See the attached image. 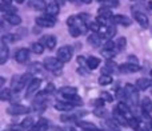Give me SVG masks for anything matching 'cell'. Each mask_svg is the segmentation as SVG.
<instances>
[{
    "label": "cell",
    "mask_w": 152,
    "mask_h": 131,
    "mask_svg": "<svg viewBox=\"0 0 152 131\" xmlns=\"http://www.w3.org/2000/svg\"><path fill=\"white\" fill-rule=\"evenodd\" d=\"M148 7H150V8H151V10H152V0H151V1H150V3H148Z\"/></svg>",
    "instance_id": "obj_52"
},
{
    "label": "cell",
    "mask_w": 152,
    "mask_h": 131,
    "mask_svg": "<svg viewBox=\"0 0 152 131\" xmlns=\"http://www.w3.org/2000/svg\"><path fill=\"white\" fill-rule=\"evenodd\" d=\"M63 62H60L58 58H47L44 60V63H43V66H44L45 70L51 71V72H58V71H60L61 68H63Z\"/></svg>",
    "instance_id": "obj_2"
},
{
    "label": "cell",
    "mask_w": 152,
    "mask_h": 131,
    "mask_svg": "<svg viewBox=\"0 0 152 131\" xmlns=\"http://www.w3.org/2000/svg\"><path fill=\"white\" fill-rule=\"evenodd\" d=\"M3 42L5 43H15L16 40H18V35H13V34H8L5 35V36H3Z\"/></svg>",
    "instance_id": "obj_36"
},
{
    "label": "cell",
    "mask_w": 152,
    "mask_h": 131,
    "mask_svg": "<svg viewBox=\"0 0 152 131\" xmlns=\"http://www.w3.org/2000/svg\"><path fill=\"white\" fill-rule=\"evenodd\" d=\"M4 20H7L10 24L12 26H19L21 23V18L18 16L16 13H5L4 15Z\"/></svg>",
    "instance_id": "obj_16"
},
{
    "label": "cell",
    "mask_w": 152,
    "mask_h": 131,
    "mask_svg": "<svg viewBox=\"0 0 152 131\" xmlns=\"http://www.w3.org/2000/svg\"><path fill=\"white\" fill-rule=\"evenodd\" d=\"M111 83H112V76L111 75H102L99 78V84H102V86H108Z\"/></svg>",
    "instance_id": "obj_33"
},
{
    "label": "cell",
    "mask_w": 152,
    "mask_h": 131,
    "mask_svg": "<svg viewBox=\"0 0 152 131\" xmlns=\"http://www.w3.org/2000/svg\"><path fill=\"white\" fill-rule=\"evenodd\" d=\"M15 59H16V62L20 64L27 63L29 59V50H27V48H19L15 54Z\"/></svg>",
    "instance_id": "obj_8"
},
{
    "label": "cell",
    "mask_w": 152,
    "mask_h": 131,
    "mask_svg": "<svg viewBox=\"0 0 152 131\" xmlns=\"http://www.w3.org/2000/svg\"><path fill=\"white\" fill-rule=\"evenodd\" d=\"M12 98V90L11 88H3L0 92V99L1 100H11Z\"/></svg>",
    "instance_id": "obj_30"
},
{
    "label": "cell",
    "mask_w": 152,
    "mask_h": 131,
    "mask_svg": "<svg viewBox=\"0 0 152 131\" xmlns=\"http://www.w3.org/2000/svg\"><path fill=\"white\" fill-rule=\"evenodd\" d=\"M68 1H71V3H75V1H76V0H68Z\"/></svg>",
    "instance_id": "obj_55"
},
{
    "label": "cell",
    "mask_w": 152,
    "mask_h": 131,
    "mask_svg": "<svg viewBox=\"0 0 152 131\" xmlns=\"http://www.w3.org/2000/svg\"><path fill=\"white\" fill-rule=\"evenodd\" d=\"M40 84H42V80L40 79H34V80L31 82V83L28 84V88H27V94H26V98L27 99H31L32 96H34L35 94H36V91L39 90Z\"/></svg>",
    "instance_id": "obj_7"
},
{
    "label": "cell",
    "mask_w": 152,
    "mask_h": 131,
    "mask_svg": "<svg viewBox=\"0 0 152 131\" xmlns=\"http://www.w3.org/2000/svg\"><path fill=\"white\" fill-rule=\"evenodd\" d=\"M1 3H4V4H11V0H1Z\"/></svg>",
    "instance_id": "obj_49"
},
{
    "label": "cell",
    "mask_w": 152,
    "mask_h": 131,
    "mask_svg": "<svg viewBox=\"0 0 152 131\" xmlns=\"http://www.w3.org/2000/svg\"><path fill=\"white\" fill-rule=\"evenodd\" d=\"M36 24L43 27V28H50V27H53L56 24V19L53 16L44 15L40 16V18H36Z\"/></svg>",
    "instance_id": "obj_4"
},
{
    "label": "cell",
    "mask_w": 152,
    "mask_h": 131,
    "mask_svg": "<svg viewBox=\"0 0 152 131\" xmlns=\"http://www.w3.org/2000/svg\"><path fill=\"white\" fill-rule=\"evenodd\" d=\"M32 124H34V119H32L31 116L26 118L23 122H21V126H23V129H29V127H32Z\"/></svg>",
    "instance_id": "obj_40"
},
{
    "label": "cell",
    "mask_w": 152,
    "mask_h": 131,
    "mask_svg": "<svg viewBox=\"0 0 152 131\" xmlns=\"http://www.w3.org/2000/svg\"><path fill=\"white\" fill-rule=\"evenodd\" d=\"M116 54L115 50H102V55L104 56V58H107V60H110L111 58H113Z\"/></svg>",
    "instance_id": "obj_37"
},
{
    "label": "cell",
    "mask_w": 152,
    "mask_h": 131,
    "mask_svg": "<svg viewBox=\"0 0 152 131\" xmlns=\"http://www.w3.org/2000/svg\"><path fill=\"white\" fill-rule=\"evenodd\" d=\"M51 131H64V130L60 129V127H52V129H51Z\"/></svg>",
    "instance_id": "obj_47"
},
{
    "label": "cell",
    "mask_w": 152,
    "mask_h": 131,
    "mask_svg": "<svg viewBox=\"0 0 152 131\" xmlns=\"http://www.w3.org/2000/svg\"><path fill=\"white\" fill-rule=\"evenodd\" d=\"M142 110L144 114H151L152 113V100L150 98H144L142 100Z\"/></svg>",
    "instance_id": "obj_21"
},
{
    "label": "cell",
    "mask_w": 152,
    "mask_h": 131,
    "mask_svg": "<svg viewBox=\"0 0 152 131\" xmlns=\"http://www.w3.org/2000/svg\"><path fill=\"white\" fill-rule=\"evenodd\" d=\"M76 124H77L80 129H83L84 131H99V130H97V127L95 126L94 123H91V122L79 121V122H76Z\"/></svg>",
    "instance_id": "obj_18"
},
{
    "label": "cell",
    "mask_w": 152,
    "mask_h": 131,
    "mask_svg": "<svg viewBox=\"0 0 152 131\" xmlns=\"http://www.w3.org/2000/svg\"><path fill=\"white\" fill-rule=\"evenodd\" d=\"M116 108H118V110L120 111L121 114H124L127 118H129V116H128V114H129V107H128V105H126V103L120 102V103H118V107H116Z\"/></svg>",
    "instance_id": "obj_31"
},
{
    "label": "cell",
    "mask_w": 152,
    "mask_h": 131,
    "mask_svg": "<svg viewBox=\"0 0 152 131\" xmlns=\"http://www.w3.org/2000/svg\"><path fill=\"white\" fill-rule=\"evenodd\" d=\"M32 80H34V79H32V75H31L29 72H27V74H24V75H21L20 79H19V83H18V87H16L15 92L21 91V90H23L28 83H31Z\"/></svg>",
    "instance_id": "obj_10"
},
{
    "label": "cell",
    "mask_w": 152,
    "mask_h": 131,
    "mask_svg": "<svg viewBox=\"0 0 152 131\" xmlns=\"http://www.w3.org/2000/svg\"><path fill=\"white\" fill-rule=\"evenodd\" d=\"M28 5L34 10H37V11H42V10H45L47 8V0H29Z\"/></svg>",
    "instance_id": "obj_15"
},
{
    "label": "cell",
    "mask_w": 152,
    "mask_h": 131,
    "mask_svg": "<svg viewBox=\"0 0 152 131\" xmlns=\"http://www.w3.org/2000/svg\"><path fill=\"white\" fill-rule=\"evenodd\" d=\"M15 1H16V3H19V4H21V3L26 1V0H15Z\"/></svg>",
    "instance_id": "obj_51"
},
{
    "label": "cell",
    "mask_w": 152,
    "mask_h": 131,
    "mask_svg": "<svg viewBox=\"0 0 152 131\" xmlns=\"http://www.w3.org/2000/svg\"><path fill=\"white\" fill-rule=\"evenodd\" d=\"M151 126H152V121H151Z\"/></svg>",
    "instance_id": "obj_57"
},
{
    "label": "cell",
    "mask_w": 152,
    "mask_h": 131,
    "mask_svg": "<svg viewBox=\"0 0 152 131\" xmlns=\"http://www.w3.org/2000/svg\"><path fill=\"white\" fill-rule=\"evenodd\" d=\"M100 99H103L104 102H108V103H111L113 100V98H112V95L110 94V92H105V91H103L102 94H100Z\"/></svg>",
    "instance_id": "obj_39"
},
{
    "label": "cell",
    "mask_w": 152,
    "mask_h": 131,
    "mask_svg": "<svg viewBox=\"0 0 152 131\" xmlns=\"http://www.w3.org/2000/svg\"><path fill=\"white\" fill-rule=\"evenodd\" d=\"M112 20L115 24H121V26H129L131 24V19L124 15H115L112 18Z\"/></svg>",
    "instance_id": "obj_17"
},
{
    "label": "cell",
    "mask_w": 152,
    "mask_h": 131,
    "mask_svg": "<svg viewBox=\"0 0 152 131\" xmlns=\"http://www.w3.org/2000/svg\"><path fill=\"white\" fill-rule=\"evenodd\" d=\"M31 50H32V52L36 54V55H42L43 51H44V46H43L40 42L39 43H32Z\"/></svg>",
    "instance_id": "obj_27"
},
{
    "label": "cell",
    "mask_w": 152,
    "mask_h": 131,
    "mask_svg": "<svg viewBox=\"0 0 152 131\" xmlns=\"http://www.w3.org/2000/svg\"><path fill=\"white\" fill-rule=\"evenodd\" d=\"M0 8H1L3 12H7V13H16V7H13V5H11V4H4V3H1Z\"/></svg>",
    "instance_id": "obj_34"
},
{
    "label": "cell",
    "mask_w": 152,
    "mask_h": 131,
    "mask_svg": "<svg viewBox=\"0 0 152 131\" xmlns=\"http://www.w3.org/2000/svg\"><path fill=\"white\" fill-rule=\"evenodd\" d=\"M72 55H74V50L69 46H63L58 50V59L63 63H68L72 59Z\"/></svg>",
    "instance_id": "obj_3"
},
{
    "label": "cell",
    "mask_w": 152,
    "mask_h": 131,
    "mask_svg": "<svg viewBox=\"0 0 152 131\" xmlns=\"http://www.w3.org/2000/svg\"><path fill=\"white\" fill-rule=\"evenodd\" d=\"M97 1H100V3H105V0H97Z\"/></svg>",
    "instance_id": "obj_53"
},
{
    "label": "cell",
    "mask_w": 152,
    "mask_h": 131,
    "mask_svg": "<svg viewBox=\"0 0 152 131\" xmlns=\"http://www.w3.org/2000/svg\"><path fill=\"white\" fill-rule=\"evenodd\" d=\"M77 63L80 66H83V67H86L87 66V59L83 58V56H77ZM87 67H88V66H87Z\"/></svg>",
    "instance_id": "obj_44"
},
{
    "label": "cell",
    "mask_w": 152,
    "mask_h": 131,
    "mask_svg": "<svg viewBox=\"0 0 152 131\" xmlns=\"http://www.w3.org/2000/svg\"><path fill=\"white\" fill-rule=\"evenodd\" d=\"M151 76H152V70H151Z\"/></svg>",
    "instance_id": "obj_56"
},
{
    "label": "cell",
    "mask_w": 152,
    "mask_h": 131,
    "mask_svg": "<svg viewBox=\"0 0 152 131\" xmlns=\"http://www.w3.org/2000/svg\"><path fill=\"white\" fill-rule=\"evenodd\" d=\"M100 64V59L96 58V56H89L88 59H87V66H88L89 70H95V68H97Z\"/></svg>",
    "instance_id": "obj_24"
},
{
    "label": "cell",
    "mask_w": 152,
    "mask_h": 131,
    "mask_svg": "<svg viewBox=\"0 0 152 131\" xmlns=\"http://www.w3.org/2000/svg\"><path fill=\"white\" fill-rule=\"evenodd\" d=\"M34 127L36 131H47L48 130V122L45 121V119H40Z\"/></svg>",
    "instance_id": "obj_28"
},
{
    "label": "cell",
    "mask_w": 152,
    "mask_h": 131,
    "mask_svg": "<svg viewBox=\"0 0 152 131\" xmlns=\"http://www.w3.org/2000/svg\"><path fill=\"white\" fill-rule=\"evenodd\" d=\"M113 121H115L116 124H120V126H129V121L124 114H121L118 108H113Z\"/></svg>",
    "instance_id": "obj_6"
},
{
    "label": "cell",
    "mask_w": 152,
    "mask_h": 131,
    "mask_svg": "<svg viewBox=\"0 0 152 131\" xmlns=\"http://www.w3.org/2000/svg\"><path fill=\"white\" fill-rule=\"evenodd\" d=\"M53 1H55L56 4H58L59 7H60V5H64V4H66V1H67V0H53Z\"/></svg>",
    "instance_id": "obj_46"
},
{
    "label": "cell",
    "mask_w": 152,
    "mask_h": 131,
    "mask_svg": "<svg viewBox=\"0 0 152 131\" xmlns=\"http://www.w3.org/2000/svg\"><path fill=\"white\" fill-rule=\"evenodd\" d=\"M4 83H5V79L1 76V78H0V86H3V84H4Z\"/></svg>",
    "instance_id": "obj_48"
},
{
    "label": "cell",
    "mask_w": 152,
    "mask_h": 131,
    "mask_svg": "<svg viewBox=\"0 0 152 131\" xmlns=\"http://www.w3.org/2000/svg\"><path fill=\"white\" fill-rule=\"evenodd\" d=\"M134 18L142 27H144V28H147L148 27V18L143 12H139V11L134 10Z\"/></svg>",
    "instance_id": "obj_14"
},
{
    "label": "cell",
    "mask_w": 152,
    "mask_h": 131,
    "mask_svg": "<svg viewBox=\"0 0 152 131\" xmlns=\"http://www.w3.org/2000/svg\"><path fill=\"white\" fill-rule=\"evenodd\" d=\"M7 113L10 115H23V114H28L29 113V108L27 106H23V105H11L10 107L7 108Z\"/></svg>",
    "instance_id": "obj_5"
},
{
    "label": "cell",
    "mask_w": 152,
    "mask_h": 131,
    "mask_svg": "<svg viewBox=\"0 0 152 131\" xmlns=\"http://www.w3.org/2000/svg\"><path fill=\"white\" fill-rule=\"evenodd\" d=\"M81 1H83V3H86V4H89V3H91L92 0H81Z\"/></svg>",
    "instance_id": "obj_50"
},
{
    "label": "cell",
    "mask_w": 152,
    "mask_h": 131,
    "mask_svg": "<svg viewBox=\"0 0 152 131\" xmlns=\"http://www.w3.org/2000/svg\"><path fill=\"white\" fill-rule=\"evenodd\" d=\"M88 43L92 47H99L100 43H102V38L99 36V34H92L88 36Z\"/></svg>",
    "instance_id": "obj_23"
},
{
    "label": "cell",
    "mask_w": 152,
    "mask_h": 131,
    "mask_svg": "<svg viewBox=\"0 0 152 131\" xmlns=\"http://www.w3.org/2000/svg\"><path fill=\"white\" fill-rule=\"evenodd\" d=\"M129 121V127H132L134 130H136V131H139L140 130V126H139V122H137V119L136 118H129L128 119Z\"/></svg>",
    "instance_id": "obj_38"
},
{
    "label": "cell",
    "mask_w": 152,
    "mask_h": 131,
    "mask_svg": "<svg viewBox=\"0 0 152 131\" xmlns=\"http://www.w3.org/2000/svg\"><path fill=\"white\" fill-rule=\"evenodd\" d=\"M119 70L124 74H134V72H137L140 71V66L139 64H132V63H126V64H121L119 66Z\"/></svg>",
    "instance_id": "obj_12"
},
{
    "label": "cell",
    "mask_w": 152,
    "mask_h": 131,
    "mask_svg": "<svg viewBox=\"0 0 152 131\" xmlns=\"http://www.w3.org/2000/svg\"><path fill=\"white\" fill-rule=\"evenodd\" d=\"M45 91H47L48 94H50V92H53V91H55V86H53L52 83H48L47 87H45Z\"/></svg>",
    "instance_id": "obj_45"
},
{
    "label": "cell",
    "mask_w": 152,
    "mask_h": 131,
    "mask_svg": "<svg viewBox=\"0 0 152 131\" xmlns=\"http://www.w3.org/2000/svg\"><path fill=\"white\" fill-rule=\"evenodd\" d=\"M89 28L94 31V34H99V31H100V28H102V26H100V24L96 21V23H91V24H89Z\"/></svg>",
    "instance_id": "obj_42"
},
{
    "label": "cell",
    "mask_w": 152,
    "mask_h": 131,
    "mask_svg": "<svg viewBox=\"0 0 152 131\" xmlns=\"http://www.w3.org/2000/svg\"><path fill=\"white\" fill-rule=\"evenodd\" d=\"M59 11H60V10H59V5L56 4V3L48 4L47 8H45V13H47V15H50V16H53V18H55V16L59 13Z\"/></svg>",
    "instance_id": "obj_22"
},
{
    "label": "cell",
    "mask_w": 152,
    "mask_h": 131,
    "mask_svg": "<svg viewBox=\"0 0 152 131\" xmlns=\"http://www.w3.org/2000/svg\"><path fill=\"white\" fill-rule=\"evenodd\" d=\"M115 48H116V43L111 42V40H108L104 46V50H115Z\"/></svg>",
    "instance_id": "obj_43"
},
{
    "label": "cell",
    "mask_w": 152,
    "mask_h": 131,
    "mask_svg": "<svg viewBox=\"0 0 152 131\" xmlns=\"http://www.w3.org/2000/svg\"><path fill=\"white\" fill-rule=\"evenodd\" d=\"M8 56H10V51H8L7 43L5 42H0V64H4L8 60Z\"/></svg>",
    "instance_id": "obj_13"
},
{
    "label": "cell",
    "mask_w": 152,
    "mask_h": 131,
    "mask_svg": "<svg viewBox=\"0 0 152 131\" xmlns=\"http://www.w3.org/2000/svg\"><path fill=\"white\" fill-rule=\"evenodd\" d=\"M63 96H69V95H77V88L76 87H72V86H66V87H61L59 90Z\"/></svg>",
    "instance_id": "obj_19"
},
{
    "label": "cell",
    "mask_w": 152,
    "mask_h": 131,
    "mask_svg": "<svg viewBox=\"0 0 152 131\" xmlns=\"http://www.w3.org/2000/svg\"><path fill=\"white\" fill-rule=\"evenodd\" d=\"M94 114H95V116H97V118H107L108 113L104 107H96L94 110Z\"/></svg>",
    "instance_id": "obj_32"
},
{
    "label": "cell",
    "mask_w": 152,
    "mask_h": 131,
    "mask_svg": "<svg viewBox=\"0 0 152 131\" xmlns=\"http://www.w3.org/2000/svg\"><path fill=\"white\" fill-rule=\"evenodd\" d=\"M124 91H126V99L129 102V105L134 106V107L139 105V90H137L136 86L127 84Z\"/></svg>",
    "instance_id": "obj_1"
},
{
    "label": "cell",
    "mask_w": 152,
    "mask_h": 131,
    "mask_svg": "<svg viewBox=\"0 0 152 131\" xmlns=\"http://www.w3.org/2000/svg\"><path fill=\"white\" fill-rule=\"evenodd\" d=\"M40 43H42L44 47H47L48 50H53V48L56 47V44H58V40H56V38L52 36V35H45V36L42 38Z\"/></svg>",
    "instance_id": "obj_9"
},
{
    "label": "cell",
    "mask_w": 152,
    "mask_h": 131,
    "mask_svg": "<svg viewBox=\"0 0 152 131\" xmlns=\"http://www.w3.org/2000/svg\"><path fill=\"white\" fill-rule=\"evenodd\" d=\"M32 110L34 111H37V113H43V111L45 110V103L44 100H39L36 99L34 103V107H32Z\"/></svg>",
    "instance_id": "obj_26"
},
{
    "label": "cell",
    "mask_w": 152,
    "mask_h": 131,
    "mask_svg": "<svg viewBox=\"0 0 152 131\" xmlns=\"http://www.w3.org/2000/svg\"><path fill=\"white\" fill-rule=\"evenodd\" d=\"M83 115H87V111H83V113H75V114H63L60 115V121L61 122H79L77 119Z\"/></svg>",
    "instance_id": "obj_11"
},
{
    "label": "cell",
    "mask_w": 152,
    "mask_h": 131,
    "mask_svg": "<svg viewBox=\"0 0 152 131\" xmlns=\"http://www.w3.org/2000/svg\"><path fill=\"white\" fill-rule=\"evenodd\" d=\"M99 16H102V18H108V19H112V12H111V10L108 7H100L99 8Z\"/></svg>",
    "instance_id": "obj_29"
},
{
    "label": "cell",
    "mask_w": 152,
    "mask_h": 131,
    "mask_svg": "<svg viewBox=\"0 0 152 131\" xmlns=\"http://www.w3.org/2000/svg\"><path fill=\"white\" fill-rule=\"evenodd\" d=\"M69 34H71V36L77 38L79 35L81 34V29H80V27H69Z\"/></svg>",
    "instance_id": "obj_41"
},
{
    "label": "cell",
    "mask_w": 152,
    "mask_h": 131,
    "mask_svg": "<svg viewBox=\"0 0 152 131\" xmlns=\"http://www.w3.org/2000/svg\"><path fill=\"white\" fill-rule=\"evenodd\" d=\"M151 86V82L148 80V79H145V78H142V79H137L136 80V87H137V90H147L148 87Z\"/></svg>",
    "instance_id": "obj_25"
},
{
    "label": "cell",
    "mask_w": 152,
    "mask_h": 131,
    "mask_svg": "<svg viewBox=\"0 0 152 131\" xmlns=\"http://www.w3.org/2000/svg\"><path fill=\"white\" fill-rule=\"evenodd\" d=\"M127 46V39L124 36H121V38H119L118 40H116V48H118L119 51L120 50H123L124 47Z\"/></svg>",
    "instance_id": "obj_35"
},
{
    "label": "cell",
    "mask_w": 152,
    "mask_h": 131,
    "mask_svg": "<svg viewBox=\"0 0 152 131\" xmlns=\"http://www.w3.org/2000/svg\"><path fill=\"white\" fill-rule=\"evenodd\" d=\"M67 131H75V129H68Z\"/></svg>",
    "instance_id": "obj_54"
},
{
    "label": "cell",
    "mask_w": 152,
    "mask_h": 131,
    "mask_svg": "<svg viewBox=\"0 0 152 131\" xmlns=\"http://www.w3.org/2000/svg\"><path fill=\"white\" fill-rule=\"evenodd\" d=\"M55 108L59 111H71L74 108V105L68 102H56L55 103Z\"/></svg>",
    "instance_id": "obj_20"
}]
</instances>
